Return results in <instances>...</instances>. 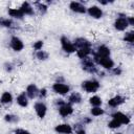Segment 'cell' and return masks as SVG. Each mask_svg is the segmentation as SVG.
Segmentation results:
<instances>
[{"label": "cell", "mask_w": 134, "mask_h": 134, "mask_svg": "<svg viewBox=\"0 0 134 134\" xmlns=\"http://www.w3.org/2000/svg\"><path fill=\"white\" fill-rule=\"evenodd\" d=\"M81 87L86 93H95L100 88V84L95 79H89L83 81L81 83Z\"/></svg>", "instance_id": "1"}, {"label": "cell", "mask_w": 134, "mask_h": 134, "mask_svg": "<svg viewBox=\"0 0 134 134\" xmlns=\"http://www.w3.org/2000/svg\"><path fill=\"white\" fill-rule=\"evenodd\" d=\"M60 44H61V47L63 49L64 52H66L67 54H71V53H75L76 51V48L73 44V42L67 38L66 36H62L60 38Z\"/></svg>", "instance_id": "2"}, {"label": "cell", "mask_w": 134, "mask_h": 134, "mask_svg": "<svg viewBox=\"0 0 134 134\" xmlns=\"http://www.w3.org/2000/svg\"><path fill=\"white\" fill-rule=\"evenodd\" d=\"M51 88H52L54 93H57L59 95H62V96H65L67 94H69L70 90H71L70 86L68 84L64 83V82H55V83L52 84Z\"/></svg>", "instance_id": "3"}, {"label": "cell", "mask_w": 134, "mask_h": 134, "mask_svg": "<svg viewBox=\"0 0 134 134\" xmlns=\"http://www.w3.org/2000/svg\"><path fill=\"white\" fill-rule=\"evenodd\" d=\"M9 47L15 51V52H21L25 45H24V42L21 38H19L18 36H13L9 40Z\"/></svg>", "instance_id": "4"}, {"label": "cell", "mask_w": 134, "mask_h": 134, "mask_svg": "<svg viewBox=\"0 0 134 134\" xmlns=\"http://www.w3.org/2000/svg\"><path fill=\"white\" fill-rule=\"evenodd\" d=\"M92 60L94 61L95 64L102 66V67H103L104 69H106V70H111V69L115 66V63H114V61L111 59V57H109V58H99V59H97V58H92Z\"/></svg>", "instance_id": "5"}, {"label": "cell", "mask_w": 134, "mask_h": 134, "mask_svg": "<svg viewBox=\"0 0 134 134\" xmlns=\"http://www.w3.org/2000/svg\"><path fill=\"white\" fill-rule=\"evenodd\" d=\"M82 61V68L87 71L88 73H96L97 72V67H96V64L94 63V61L92 60V58L88 57L84 60H81Z\"/></svg>", "instance_id": "6"}, {"label": "cell", "mask_w": 134, "mask_h": 134, "mask_svg": "<svg viewBox=\"0 0 134 134\" xmlns=\"http://www.w3.org/2000/svg\"><path fill=\"white\" fill-rule=\"evenodd\" d=\"M86 13L89 15V17H91L92 19H95V20L102 19L104 17V10L98 5H91V6L87 7Z\"/></svg>", "instance_id": "7"}, {"label": "cell", "mask_w": 134, "mask_h": 134, "mask_svg": "<svg viewBox=\"0 0 134 134\" xmlns=\"http://www.w3.org/2000/svg\"><path fill=\"white\" fill-rule=\"evenodd\" d=\"M113 27L117 31H125L129 27L128 21H127V16H120L117 17L114 22H113Z\"/></svg>", "instance_id": "8"}, {"label": "cell", "mask_w": 134, "mask_h": 134, "mask_svg": "<svg viewBox=\"0 0 134 134\" xmlns=\"http://www.w3.org/2000/svg\"><path fill=\"white\" fill-rule=\"evenodd\" d=\"M34 109H35V112H36L37 116H38L39 118H41V119H43V118L46 116L47 110H48L46 104H45L43 100H38V102H36L35 105H34Z\"/></svg>", "instance_id": "9"}, {"label": "cell", "mask_w": 134, "mask_h": 134, "mask_svg": "<svg viewBox=\"0 0 134 134\" xmlns=\"http://www.w3.org/2000/svg\"><path fill=\"white\" fill-rule=\"evenodd\" d=\"M92 54H93L92 58H97V59H99V58H109V57H111V49L107 45L102 44L96 48V50L94 52H92Z\"/></svg>", "instance_id": "10"}, {"label": "cell", "mask_w": 134, "mask_h": 134, "mask_svg": "<svg viewBox=\"0 0 134 134\" xmlns=\"http://www.w3.org/2000/svg\"><path fill=\"white\" fill-rule=\"evenodd\" d=\"M58 112L60 114V116L62 117H68L70 115L73 114L74 112V109H73V106L68 104L67 102H65L63 105H61L60 107H58Z\"/></svg>", "instance_id": "11"}, {"label": "cell", "mask_w": 134, "mask_h": 134, "mask_svg": "<svg viewBox=\"0 0 134 134\" xmlns=\"http://www.w3.org/2000/svg\"><path fill=\"white\" fill-rule=\"evenodd\" d=\"M69 9L74 13V14H80V15H83V14H86L87 12V7L85 6V4H83L82 2L80 1H71L69 3Z\"/></svg>", "instance_id": "12"}, {"label": "cell", "mask_w": 134, "mask_h": 134, "mask_svg": "<svg viewBox=\"0 0 134 134\" xmlns=\"http://www.w3.org/2000/svg\"><path fill=\"white\" fill-rule=\"evenodd\" d=\"M111 117L114 118V119H116L117 121H119L121 126H122V125L128 126V125H130V122H131V117H130L129 115L125 114L124 112H120V111H115V112H113V113L111 114Z\"/></svg>", "instance_id": "13"}, {"label": "cell", "mask_w": 134, "mask_h": 134, "mask_svg": "<svg viewBox=\"0 0 134 134\" xmlns=\"http://www.w3.org/2000/svg\"><path fill=\"white\" fill-rule=\"evenodd\" d=\"M54 131L58 134H72L73 133V128L71 125L67 124V122H63V124H59L54 127Z\"/></svg>", "instance_id": "14"}, {"label": "cell", "mask_w": 134, "mask_h": 134, "mask_svg": "<svg viewBox=\"0 0 134 134\" xmlns=\"http://www.w3.org/2000/svg\"><path fill=\"white\" fill-rule=\"evenodd\" d=\"M125 102H126V98H125L124 96H121V95H119V94H116V95L112 96L111 98H109V100H108L107 104H108V106L111 107V108H117V107L121 106Z\"/></svg>", "instance_id": "15"}, {"label": "cell", "mask_w": 134, "mask_h": 134, "mask_svg": "<svg viewBox=\"0 0 134 134\" xmlns=\"http://www.w3.org/2000/svg\"><path fill=\"white\" fill-rule=\"evenodd\" d=\"M39 90H40V89L38 88V86H37L36 84L31 83V84L27 85L26 90H25V93H26V95H27V97H28L29 99H34V98L38 97V95H39Z\"/></svg>", "instance_id": "16"}, {"label": "cell", "mask_w": 134, "mask_h": 134, "mask_svg": "<svg viewBox=\"0 0 134 134\" xmlns=\"http://www.w3.org/2000/svg\"><path fill=\"white\" fill-rule=\"evenodd\" d=\"M20 9L22 10V13L24 14V16H34L35 15V7L34 5L28 2V1H24L21 3L20 5Z\"/></svg>", "instance_id": "17"}, {"label": "cell", "mask_w": 134, "mask_h": 134, "mask_svg": "<svg viewBox=\"0 0 134 134\" xmlns=\"http://www.w3.org/2000/svg\"><path fill=\"white\" fill-rule=\"evenodd\" d=\"M7 14L10 19H17V20H22L25 16L20 9V7H9L7 9Z\"/></svg>", "instance_id": "18"}, {"label": "cell", "mask_w": 134, "mask_h": 134, "mask_svg": "<svg viewBox=\"0 0 134 134\" xmlns=\"http://www.w3.org/2000/svg\"><path fill=\"white\" fill-rule=\"evenodd\" d=\"M73 44L76 49L79 48H84V47H92V42H90L88 39L84 37H79L73 41Z\"/></svg>", "instance_id": "19"}, {"label": "cell", "mask_w": 134, "mask_h": 134, "mask_svg": "<svg viewBox=\"0 0 134 134\" xmlns=\"http://www.w3.org/2000/svg\"><path fill=\"white\" fill-rule=\"evenodd\" d=\"M82 100H83L82 94L80 92H77V91H74V92H71L69 94L67 103L70 104V105H79V104L82 103Z\"/></svg>", "instance_id": "20"}, {"label": "cell", "mask_w": 134, "mask_h": 134, "mask_svg": "<svg viewBox=\"0 0 134 134\" xmlns=\"http://www.w3.org/2000/svg\"><path fill=\"white\" fill-rule=\"evenodd\" d=\"M16 103L21 108H26L29 105V98L27 97L25 91L24 92H21L20 94H18V96L16 97Z\"/></svg>", "instance_id": "21"}, {"label": "cell", "mask_w": 134, "mask_h": 134, "mask_svg": "<svg viewBox=\"0 0 134 134\" xmlns=\"http://www.w3.org/2000/svg\"><path fill=\"white\" fill-rule=\"evenodd\" d=\"M76 55L79 59L84 60L88 57H90V54L92 53V47H84V48H79L75 51Z\"/></svg>", "instance_id": "22"}, {"label": "cell", "mask_w": 134, "mask_h": 134, "mask_svg": "<svg viewBox=\"0 0 134 134\" xmlns=\"http://www.w3.org/2000/svg\"><path fill=\"white\" fill-rule=\"evenodd\" d=\"M13 100H14V96L9 91H4L0 96V103L2 105H10Z\"/></svg>", "instance_id": "23"}, {"label": "cell", "mask_w": 134, "mask_h": 134, "mask_svg": "<svg viewBox=\"0 0 134 134\" xmlns=\"http://www.w3.org/2000/svg\"><path fill=\"white\" fill-rule=\"evenodd\" d=\"M14 26V21L10 18L6 17H0V27L4 28H12Z\"/></svg>", "instance_id": "24"}, {"label": "cell", "mask_w": 134, "mask_h": 134, "mask_svg": "<svg viewBox=\"0 0 134 134\" xmlns=\"http://www.w3.org/2000/svg\"><path fill=\"white\" fill-rule=\"evenodd\" d=\"M34 7H35V9L39 10V13L42 14V15H44V14L48 10V5H47L46 3H44V2H40V1L35 2V3H34Z\"/></svg>", "instance_id": "25"}, {"label": "cell", "mask_w": 134, "mask_h": 134, "mask_svg": "<svg viewBox=\"0 0 134 134\" xmlns=\"http://www.w3.org/2000/svg\"><path fill=\"white\" fill-rule=\"evenodd\" d=\"M89 104L91 107H102L103 105V99L98 95H92L89 98Z\"/></svg>", "instance_id": "26"}, {"label": "cell", "mask_w": 134, "mask_h": 134, "mask_svg": "<svg viewBox=\"0 0 134 134\" xmlns=\"http://www.w3.org/2000/svg\"><path fill=\"white\" fill-rule=\"evenodd\" d=\"M3 118H4V121L8 124H17L19 121V116L13 113H6Z\"/></svg>", "instance_id": "27"}, {"label": "cell", "mask_w": 134, "mask_h": 134, "mask_svg": "<svg viewBox=\"0 0 134 134\" xmlns=\"http://www.w3.org/2000/svg\"><path fill=\"white\" fill-rule=\"evenodd\" d=\"M122 40L128 43V44H133L134 42V31L133 30H130V31H126L124 34V37H122Z\"/></svg>", "instance_id": "28"}, {"label": "cell", "mask_w": 134, "mask_h": 134, "mask_svg": "<svg viewBox=\"0 0 134 134\" xmlns=\"http://www.w3.org/2000/svg\"><path fill=\"white\" fill-rule=\"evenodd\" d=\"M104 113H105V110L102 107H91V109H90V114L94 117L102 116V115H104Z\"/></svg>", "instance_id": "29"}, {"label": "cell", "mask_w": 134, "mask_h": 134, "mask_svg": "<svg viewBox=\"0 0 134 134\" xmlns=\"http://www.w3.org/2000/svg\"><path fill=\"white\" fill-rule=\"evenodd\" d=\"M36 58L39 60V61H46L49 59V53L45 50H39V51H36Z\"/></svg>", "instance_id": "30"}, {"label": "cell", "mask_w": 134, "mask_h": 134, "mask_svg": "<svg viewBox=\"0 0 134 134\" xmlns=\"http://www.w3.org/2000/svg\"><path fill=\"white\" fill-rule=\"evenodd\" d=\"M108 128L109 129H112V130H116V129H119L120 127H121V125H120V122L119 121H117L116 119H114V118H111V120L108 122Z\"/></svg>", "instance_id": "31"}, {"label": "cell", "mask_w": 134, "mask_h": 134, "mask_svg": "<svg viewBox=\"0 0 134 134\" xmlns=\"http://www.w3.org/2000/svg\"><path fill=\"white\" fill-rule=\"evenodd\" d=\"M3 69H4L6 72L10 73V72L14 71V69H15V65H14L12 62H5L4 65H3Z\"/></svg>", "instance_id": "32"}, {"label": "cell", "mask_w": 134, "mask_h": 134, "mask_svg": "<svg viewBox=\"0 0 134 134\" xmlns=\"http://www.w3.org/2000/svg\"><path fill=\"white\" fill-rule=\"evenodd\" d=\"M43 46H44V42H43L42 40H38V41H36V42L32 44V48H34L36 51L42 50Z\"/></svg>", "instance_id": "33"}, {"label": "cell", "mask_w": 134, "mask_h": 134, "mask_svg": "<svg viewBox=\"0 0 134 134\" xmlns=\"http://www.w3.org/2000/svg\"><path fill=\"white\" fill-rule=\"evenodd\" d=\"M111 72H112L113 75H121L122 69H121V67H119V66H117V67L114 66V67L111 69Z\"/></svg>", "instance_id": "34"}, {"label": "cell", "mask_w": 134, "mask_h": 134, "mask_svg": "<svg viewBox=\"0 0 134 134\" xmlns=\"http://www.w3.org/2000/svg\"><path fill=\"white\" fill-rule=\"evenodd\" d=\"M14 134H31L28 130L23 129V128H16L14 130Z\"/></svg>", "instance_id": "35"}, {"label": "cell", "mask_w": 134, "mask_h": 134, "mask_svg": "<svg viewBox=\"0 0 134 134\" xmlns=\"http://www.w3.org/2000/svg\"><path fill=\"white\" fill-rule=\"evenodd\" d=\"M47 94H48L47 89H46V88H41V89L39 90V95H38V97H40L41 99H44V98L47 96Z\"/></svg>", "instance_id": "36"}, {"label": "cell", "mask_w": 134, "mask_h": 134, "mask_svg": "<svg viewBox=\"0 0 134 134\" xmlns=\"http://www.w3.org/2000/svg\"><path fill=\"white\" fill-rule=\"evenodd\" d=\"M127 21H128L129 26H133L134 25V18L132 16H128L127 17Z\"/></svg>", "instance_id": "37"}, {"label": "cell", "mask_w": 134, "mask_h": 134, "mask_svg": "<svg viewBox=\"0 0 134 134\" xmlns=\"http://www.w3.org/2000/svg\"><path fill=\"white\" fill-rule=\"evenodd\" d=\"M91 120H92V119H91L90 117H87V116H86V117H84L83 122H84V124H89V122H91Z\"/></svg>", "instance_id": "38"}, {"label": "cell", "mask_w": 134, "mask_h": 134, "mask_svg": "<svg viewBox=\"0 0 134 134\" xmlns=\"http://www.w3.org/2000/svg\"><path fill=\"white\" fill-rule=\"evenodd\" d=\"M75 134H86V131L84 130V129H80V130H77L76 131V133Z\"/></svg>", "instance_id": "39"}, {"label": "cell", "mask_w": 134, "mask_h": 134, "mask_svg": "<svg viewBox=\"0 0 134 134\" xmlns=\"http://www.w3.org/2000/svg\"><path fill=\"white\" fill-rule=\"evenodd\" d=\"M99 4H100V5H107V4H109V1H103V0H99Z\"/></svg>", "instance_id": "40"}]
</instances>
